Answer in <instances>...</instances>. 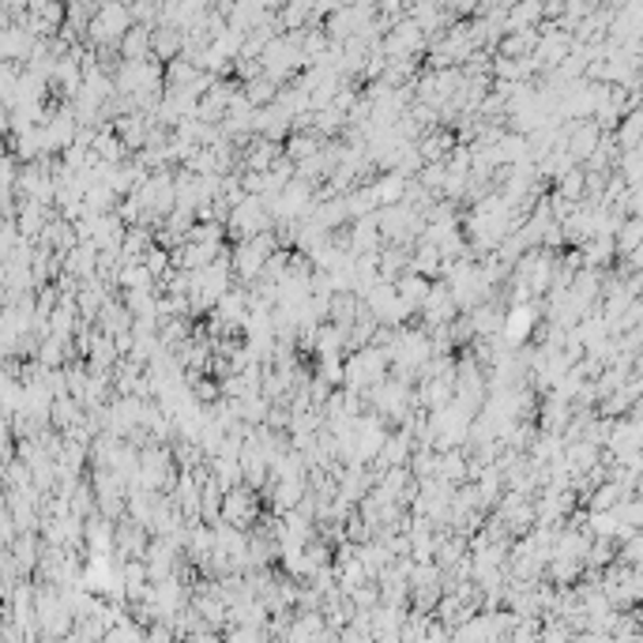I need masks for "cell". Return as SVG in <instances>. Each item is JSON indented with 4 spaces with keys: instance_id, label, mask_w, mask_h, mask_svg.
Masks as SVG:
<instances>
[{
    "instance_id": "obj_1",
    "label": "cell",
    "mask_w": 643,
    "mask_h": 643,
    "mask_svg": "<svg viewBox=\"0 0 643 643\" xmlns=\"http://www.w3.org/2000/svg\"><path fill=\"white\" fill-rule=\"evenodd\" d=\"M264 516V504H260V493L252 490L249 482H238V486H230L223 496V524H230V527H252L256 519Z\"/></svg>"
}]
</instances>
